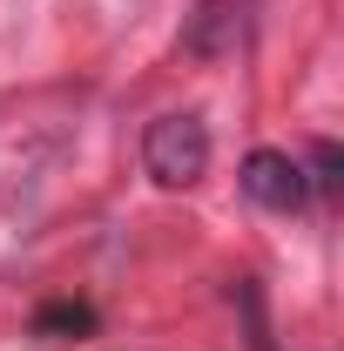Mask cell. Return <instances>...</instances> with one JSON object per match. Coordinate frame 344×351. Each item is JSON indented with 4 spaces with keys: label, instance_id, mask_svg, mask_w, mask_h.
I'll return each instance as SVG.
<instances>
[{
    "label": "cell",
    "instance_id": "obj_5",
    "mask_svg": "<svg viewBox=\"0 0 344 351\" xmlns=\"http://www.w3.org/2000/svg\"><path fill=\"white\" fill-rule=\"evenodd\" d=\"M304 182H310V189H338V142H317V149H310Z\"/></svg>",
    "mask_w": 344,
    "mask_h": 351
},
{
    "label": "cell",
    "instance_id": "obj_4",
    "mask_svg": "<svg viewBox=\"0 0 344 351\" xmlns=\"http://www.w3.org/2000/svg\"><path fill=\"white\" fill-rule=\"evenodd\" d=\"M88 324H95V311H88V304H47L41 317H34L41 338H54V331H88Z\"/></svg>",
    "mask_w": 344,
    "mask_h": 351
},
{
    "label": "cell",
    "instance_id": "obj_3",
    "mask_svg": "<svg viewBox=\"0 0 344 351\" xmlns=\"http://www.w3.org/2000/svg\"><path fill=\"white\" fill-rule=\"evenodd\" d=\"M236 41H243V0H203L182 27V54L196 61H223L236 54Z\"/></svg>",
    "mask_w": 344,
    "mask_h": 351
},
{
    "label": "cell",
    "instance_id": "obj_1",
    "mask_svg": "<svg viewBox=\"0 0 344 351\" xmlns=\"http://www.w3.org/2000/svg\"><path fill=\"white\" fill-rule=\"evenodd\" d=\"M142 169L156 176L162 189L203 182V169H210V129H203V115H196V108L156 115V122L142 129Z\"/></svg>",
    "mask_w": 344,
    "mask_h": 351
},
{
    "label": "cell",
    "instance_id": "obj_2",
    "mask_svg": "<svg viewBox=\"0 0 344 351\" xmlns=\"http://www.w3.org/2000/svg\"><path fill=\"white\" fill-rule=\"evenodd\" d=\"M236 182H243V196H250L257 210H277V217H297L304 203H310L304 162H297V156H284V149H250Z\"/></svg>",
    "mask_w": 344,
    "mask_h": 351
}]
</instances>
